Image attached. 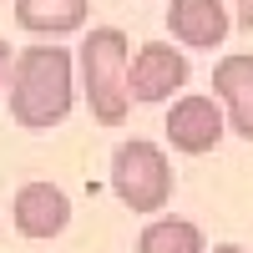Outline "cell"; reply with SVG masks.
Listing matches in <instances>:
<instances>
[{
    "label": "cell",
    "mask_w": 253,
    "mask_h": 253,
    "mask_svg": "<svg viewBox=\"0 0 253 253\" xmlns=\"http://www.w3.org/2000/svg\"><path fill=\"white\" fill-rule=\"evenodd\" d=\"M167 31H172L177 46L213 51V46H223V41H228L233 15H228L223 0H172V5H167Z\"/></svg>",
    "instance_id": "obj_7"
},
{
    "label": "cell",
    "mask_w": 253,
    "mask_h": 253,
    "mask_svg": "<svg viewBox=\"0 0 253 253\" xmlns=\"http://www.w3.org/2000/svg\"><path fill=\"white\" fill-rule=\"evenodd\" d=\"M112 193L132 213H157L172 203V162L157 142L132 137L112 152Z\"/></svg>",
    "instance_id": "obj_3"
},
{
    "label": "cell",
    "mask_w": 253,
    "mask_h": 253,
    "mask_svg": "<svg viewBox=\"0 0 253 253\" xmlns=\"http://www.w3.org/2000/svg\"><path fill=\"white\" fill-rule=\"evenodd\" d=\"M213 253H253V248H238V243H223V248H213Z\"/></svg>",
    "instance_id": "obj_13"
},
{
    "label": "cell",
    "mask_w": 253,
    "mask_h": 253,
    "mask_svg": "<svg viewBox=\"0 0 253 253\" xmlns=\"http://www.w3.org/2000/svg\"><path fill=\"white\" fill-rule=\"evenodd\" d=\"M10 223L20 238H56L71 223V198L56 182H26L10 203Z\"/></svg>",
    "instance_id": "obj_6"
},
{
    "label": "cell",
    "mask_w": 253,
    "mask_h": 253,
    "mask_svg": "<svg viewBox=\"0 0 253 253\" xmlns=\"http://www.w3.org/2000/svg\"><path fill=\"white\" fill-rule=\"evenodd\" d=\"M86 15H91V0H15V26L31 36H46V41L81 31Z\"/></svg>",
    "instance_id": "obj_9"
},
{
    "label": "cell",
    "mask_w": 253,
    "mask_h": 253,
    "mask_svg": "<svg viewBox=\"0 0 253 253\" xmlns=\"http://www.w3.org/2000/svg\"><path fill=\"white\" fill-rule=\"evenodd\" d=\"M203 228L187 223V218H157L142 228L137 238V253H203Z\"/></svg>",
    "instance_id": "obj_10"
},
{
    "label": "cell",
    "mask_w": 253,
    "mask_h": 253,
    "mask_svg": "<svg viewBox=\"0 0 253 253\" xmlns=\"http://www.w3.org/2000/svg\"><path fill=\"white\" fill-rule=\"evenodd\" d=\"M81 91H86V107L101 126H122L132 112V46L117 26H96L81 41Z\"/></svg>",
    "instance_id": "obj_2"
},
{
    "label": "cell",
    "mask_w": 253,
    "mask_h": 253,
    "mask_svg": "<svg viewBox=\"0 0 253 253\" xmlns=\"http://www.w3.org/2000/svg\"><path fill=\"white\" fill-rule=\"evenodd\" d=\"M10 117L26 132L61 126L76 101V61L66 46H26L10 66Z\"/></svg>",
    "instance_id": "obj_1"
},
{
    "label": "cell",
    "mask_w": 253,
    "mask_h": 253,
    "mask_svg": "<svg viewBox=\"0 0 253 253\" xmlns=\"http://www.w3.org/2000/svg\"><path fill=\"white\" fill-rule=\"evenodd\" d=\"M167 142H172V152H187V157H203L213 152L228 132V112L218 96H177L172 112H167Z\"/></svg>",
    "instance_id": "obj_4"
},
{
    "label": "cell",
    "mask_w": 253,
    "mask_h": 253,
    "mask_svg": "<svg viewBox=\"0 0 253 253\" xmlns=\"http://www.w3.org/2000/svg\"><path fill=\"white\" fill-rule=\"evenodd\" d=\"M213 96L223 101L228 126L243 142H253V56L248 51H233L213 66Z\"/></svg>",
    "instance_id": "obj_8"
},
{
    "label": "cell",
    "mask_w": 253,
    "mask_h": 253,
    "mask_svg": "<svg viewBox=\"0 0 253 253\" xmlns=\"http://www.w3.org/2000/svg\"><path fill=\"white\" fill-rule=\"evenodd\" d=\"M233 20L243 31H253V0H233Z\"/></svg>",
    "instance_id": "obj_12"
},
{
    "label": "cell",
    "mask_w": 253,
    "mask_h": 253,
    "mask_svg": "<svg viewBox=\"0 0 253 253\" xmlns=\"http://www.w3.org/2000/svg\"><path fill=\"white\" fill-rule=\"evenodd\" d=\"M132 101H172L182 86H187V56L177 46H167V41H147V46L132 56Z\"/></svg>",
    "instance_id": "obj_5"
},
{
    "label": "cell",
    "mask_w": 253,
    "mask_h": 253,
    "mask_svg": "<svg viewBox=\"0 0 253 253\" xmlns=\"http://www.w3.org/2000/svg\"><path fill=\"white\" fill-rule=\"evenodd\" d=\"M10 66H15V56H10V41L0 36V96H5V86H10Z\"/></svg>",
    "instance_id": "obj_11"
}]
</instances>
